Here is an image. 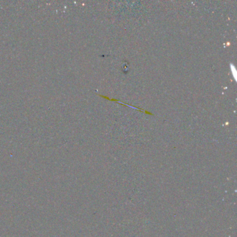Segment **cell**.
Here are the masks:
<instances>
[{
    "label": "cell",
    "mask_w": 237,
    "mask_h": 237,
    "mask_svg": "<svg viewBox=\"0 0 237 237\" xmlns=\"http://www.w3.org/2000/svg\"><path fill=\"white\" fill-rule=\"evenodd\" d=\"M230 68H231V70H232V73L233 77H234V79L236 81H237V79H236V70L235 67L234 66L233 64L231 63L230 64Z\"/></svg>",
    "instance_id": "1"
}]
</instances>
